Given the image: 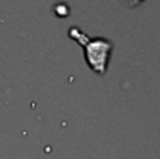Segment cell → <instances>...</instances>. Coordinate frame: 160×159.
Instances as JSON below:
<instances>
[{
  "label": "cell",
  "instance_id": "cell-1",
  "mask_svg": "<svg viewBox=\"0 0 160 159\" xmlns=\"http://www.w3.org/2000/svg\"><path fill=\"white\" fill-rule=\"evenodd\" d=\"M68 35L82 47L84 61L91 72L98 76H104L108 70L110 58L114 51V42L104 37L91 38L79 27H70L68 30Z\"/></svg>",
  "mask_w": 160,
  "mask_h": 159
},
{
  "label": "cell",
  "instance_id": "cell-2",
  "mask_svg": "<svg viewBox=\"0 0 160 159\" xmlns=\"http://www.w3.org/2000/svg\"><path fill=\"white\" fill-rule=\"evenodd\" d=\"M69 11H70L69 7H68V4H65V3H58V4L53 6V13L58 17H62V18L69 16Z\"/></svg>",
  "mask_w": 160,
  "mask_h": 159
},
{
  "label": "cell",
  "instance_id": "cell-3",
  "mask_svg": "<svg viewBox=\"0 0 160 159\" xmlns=\"http://www.w3.org/2000/svg\"><path fill=\"white\" fill-rule=\"evenodd\" d=\"M145 0H127V3H128V6L129 7H136V6H139V4H142Z\"/></svg>",
  "mask_w": 160,
  "mask_h": 159
}]
</instances>
